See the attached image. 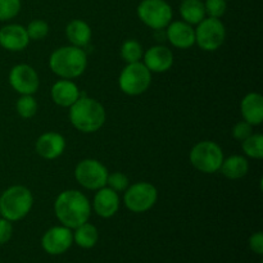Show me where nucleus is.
Wrapping results in <instances>:
<instances>
[{
    "label": "nucleus",
    "instance_id": "nucleus-22",
    "mask_svg": "<svg viewBox=\"0 0 263 263\" xmlns=\"http://www.w3.org/2000/svg\"><path fill=\"white\" fill-rule=\"evenodd\" d=\"M180 14L184 22L198 25L205 18L204 3L202 0H182L180 4Z\"/></svg>",
    "mask_w": 263,
    "mask_h": 263
},
{
    "label": "nucleus",
    "instance_id": "nucleus-21",
    "mask_svg": "<svg viewBox=\"0 0 263 263\" xmlns=\"http://www.w3.org/2000/svg\"><path fill=\"white\" fill-rule=\"evenodd\" d=\"M220 171L225 177L230 180L243 179L249 171V163L246 157L243 156H231L223 159L221 164Z\"/></svg>",
    "mask_w": 263,
    "mask_h": 263
},
{
    "label": "nucleus",
    "instance_id": "nucleus-28",
    "mask_svg": "<svg viewBox=\"0 0 263 263\" xmlns=\"http://www.w3.org/2000/svg\"><path fill=\"white\" fill-rule=\"evenodd\" d=\"M21 10V0H0V22L13 20Z\"/></svg>",
    "mask_w": 263,
    "mask_h": 263
},
{
    "label": "nucleus",
    "instance_id": "nucleus-6",
    "mask_svg": "<svg viewBox=\"0 0 263 263\" xmlns=\"http://www.w3.org/2000/svg\"><path fill=\"white\" fill-rule=\"evenodd\" d=\"M152 84V72L141 62L127 63L118 79L120 89L130 97L144 94Z\"/></svg>",
    "mask_w": 263,
    "mask_h": 263
},
{
    "label": "nucleus",
    "instance_id": "nucleus-32",
    "mask_svg": "<svg viewBox=\"0 0 263 263\" xmlns=\"http://www.w3.org/2000/svg\"><path fill=\"white\" fill-rule=\"evenodd\" d=\"M13 235L12 222L5 218H0V246L8 243Z\"/></svg>",
    "mask_w": 263,
    "mask_h": 263
},
{
    "label": "nucleus",
    "instance_id": "nucleus-8",
    "mask_svg": "<svg viewBox=\"0 0 263 263\" xmlns=\"http://www.w3.org/2000/svg\"><path fill=\"white\" fill-rule=\"evenodd\" d=\"M225 39L226 28L220 18H204L195 28V44L204 51H215L220 49Z\"/></svg>",
    "mask_w": 263,
    "mask_h": 263
},
{
    "label": "nucleus",
    "instance_id": "nucleus-14",
    "mask_svg": "<svg viewBox=\"0 0 263 263\" xmlns=\"http://www.w3.org/2000/svg\"><path fill=\"white\" fill-rule=\"evenodd\" d=\"M30 37L26 27L21 25H7L0 28V46L9 51H21L27 48Z\"/></svg>",
    "mask_w": 263,
    "mask_h": 263
},
{
    "label": "nucleus",
    "instance_id": "nucleus-15",
    "mask_svg": "<svg viewBox=\"0 0 263 263\" xmlns=\"http://www.w3.org/2000/svg\"><path fill=\"white\" fill-rule=\"evenodd\" d=\"M166 36L171 45L177 49H189L195 44V30L184 21L170 23L166 27Z\"/></svg>",
    "mask_w": 263,
    "mask_h": 263
},
{
    "label": "nucleus",
    "instance_id": "nucleus-1",
    "mask_svg": "<svg viewBox=\"0 0 263 263\" xmlns=\"http://www.w3.org/2000/svg\"><path fill=\"white\" fill-rule=\"evenodd\" d=\"M54 213L63 226L76 229L87 222L91 215V203L79 190H64L57 197Z\"/></svg>",
    "mask_w": 263,
    "mask_h": 263
},
{
    "label": "nucleus",
    "instance_id": "nucleus-16",
    "mask_svg": "<svg viewBox=\"0 0 263 263\" xmlns=\"http://www.w3.org/2000/svg\"><path fill=\"white\" fill-rule=\"evenodd\" d=\"M36 153L44 159H55L66 149V139L58 133H45L36 140Z\"/></svg>",
    "mask_w": 263,
    "mask_h": 263
},
{
    "label": "nucleus",
    "instance_id": "nucleus-19",
    "mask_svg": "<svg viewBox=\"0 0 263 263\" xmlns=\"http://www.w3.org/2000/svg\"><path fill=\"white\" fill-rule=\"evenodd\" d=\"M244 121L252 126H259L263 121V98L258 92H249L240 103Z\"/></svg>",
    "mask_w": 263,
    "mask_h": 263
},
{
    "label": "nucleus",
    "instance_id": "nucleus-17",
    "mask_svg": "<svg viewBox=\"0 0 263 263\" xmlns=\"http://www.w3.org/2000/svg\"><path fill=\"white\" fill-rule=\"evenodd\" d=\"M92 208L95 213L103 218H110L120 210V197L118 193L109 189L108 186L97 190L94 200H92Z\"/></svg>",
    "mask_w": 263,
    "mask_h": 263
},
{
    "label": "nucleus",
    "instance_id": "nucleus-11",
    "mask_svg": "<svg viewBox=\"0 0 263 263\" xmlns=\"http://www.w3.org/2000/svg\"><path fill=\"white\" fill-rule=\"evenodd\" d=\"M9 84L18 94L33 95L40 86V79L31 66L17 64L9 72Z\"/></svg>",
    "mask_w": 263,
    "mask_h": 263
},
{
    "label": "nucleus",
    "instance_id": "nucleus-9",
    "mask_svg": "<svg viewBox=\"0 0 263 263\" xmlns=\"http://www.w3.org/2000/svg\"><path fill=\"white\" fill-rule=\"evenodd\" d=\"M141 22L153 30H163L172 21V8L164 0H143L138 7Z\"/></svg>",
    "mask_w": 263,
    "mask_h": 263
},
{
    "label": "nucleus",
    "instance_id": "nucleus-10",
    "mask_svg": "<svg viewBox=\"0 0 263 263\" xmlns=\"http://www.w3.org/2000/svg\"><path fill=\"white\" fill-rule=\"evenodd\" d=\"M108 170L102 162L87 158L79 162L74 168V179L81 186L87 190H99L105 186Z\"/></svg>",
    "mask_w": 263,
    "mask_h": 263
},
{
    "label": "nucleus",
    "instance_id": "nucleus-5",
    "mask_svg": "<svg viewBox=\"0 0 263 263\" xmlns=\"http://www.w3.org/2000/svg\"><path fill=\"white\" fill-rule=\"evenodd\" d=\"M190 163L203 174H215L220 171L223 159V152L215 141L204 140L195 144L190 152Z\"/></svg>",
    "mask_w": 263,
    "mask_h": 263
},
{
    "label": "nucleus",
    "instance_id": "nucleus-3",
    "mask_svg": "<svg viewBox=\"0 0 263 263\" xmlns=\"http://www.w3.org/2000/svg\"><path fill=\"white\" fill-rule=\"evenodd\" d=\"M50 69L64 80L77 79L87 67V55L79 46H62L51 53L49 58Z\"/></svg>",
    "mask_w": 263,
    "mask_h": 263
},
{
    "label": "nucleus",
    "instance_id": "nucleus-24",
    "mask_svg": "<svg viewBox=\"0 0 263 263\" xmlns=\"http://www.w3.org/2000/svg\"><path fill=\"white\" fill-rule=\"evenodd\" d=\"M241 149L246 156L253 159H261L263 157V136L261 134H252L241 141Z\"/></svg>",
    "mask_w": 263,
    "mask_h": 263
},
{
    "label": "nucleus",
    "instance_id": "nucleus-12",
    "mask_svg": "<svg viewBox=\"0 0 263 263\" xmlns=\"http://www.w3.org/2000/svg\"><path fill=\"white\" fill-rule=\"evenodd\" d=\"M73 243V233L66 226H54L44 234L41 239L43 249L48 254L58 256L68 251Z\"/></svg>",
    "mask_w": 263,
    "mask_h": 263
},
{
    "label": "nucleus",
    "instance_id": "nucleus-7",
    "mask_svg": "<svg viewBox=\"0 0 263 263\" xmlns=\"http://www.w3.org/2000/svg\"><path fill=\"white\" fill-rule=\"evenodd\" d=\"M158 199V192L151 182L140 181L128 185L123 195L126 208L134 213H143L153 208Z\"/></svg>",
    "mask_w": 263,
    "mask_h": 263
},
{
    "label": "nucleus",
    "instance_id": "nucleus-18",
    "mask_svg": "<svg viewBox=\"0 0 263 263\" xmlns=\"http://www.w3.org/2000/svg\"><path fill=\"white\" fill-rule=\"evenodd\" d=\"M80 97L79 86L71 80H59L51 87V99L59 107L69 108Z\"/></svg>",
    "mask_w": 263,
    "mask_h": 263
},
{
    "label": "nucleus",
    "instance_id": "nucleus-26",
    "mask_svg": "<svg viewBox=\"0 0 263 263\" xmlns=\"http://www.w3.org/2000/svg\"><path fill=\"white\" fill-rule=\"evenodd\" d=\"M15 109L21 117L28 120L37 113V103L32 95H21L15 104Z\"/></svg>",
    "mask_w": 263,
    "mask_h": 263
},
{
    "label": "nucleus",
    "instance_id": "nucleus-27",
    "mask_svg": "<svg viewBox=\"0 0 263 263\" xmlns=\"http://www.w3.org/2000/svg\"><path fill=\"white\" fill-rule=\"evenodd\" d=\"M30 40H43L49 33V25L43 20H33L26 27Z\"/></svg>",
    "mask_w": 263,
    "mask_h": 263
},
{
    "label": "nucleus",
    "instance_id": "nucleus-4",
    "mask_svg": "<svg viewBox=\"0 0 263 263\" xmlns=\"http://www.w3.org/2000/svg\"><path fill=\"white\" fill-rule=\"evenodd\" d=\"M32 205V193L23 185H13L0 195V215L10 222L25 218Z\"/></svg>",
    "mask_w": 263,
    "mask_h": 263
},
{
    "label": "nucleus",
    "instance_id": "nucleus-23",
    "mask_svg": "<svg viewBox=\"0 0 263 263\" xmlns=\"http://www.w3.org/2000/svg\"><path fill=\"white\" fill-rule=\"evenodd\" d=\"M99 240V231L92 223L85 222L74 229L73 241L84 249H90L97 246Z\"/></svg>",
    "mask_w": 263,
    "mask_h": 263
},
{
    "label": "nucleus",
    "instance_id": "nucleus-30",
    "mask_svg": "<svg viewBox=\"0 0 263 263\" xmlns=\"http://www.w3.org/2000/svg\"><path fill=\"white\" fill-rule=\"evenodd\" d=\"M205 15L212 18H221L226 12V0H207L204 3Z\"/></svg>",
    "mask_w": 263,
    "mask_h": 263
},
{
    "label": "nucleus",
    "instance_id": "nucleus-29",
    "mask_svg": "<svg viewBox=\"0 0 263 263\" xmlns=\"http://www.w3.org/2000/svg\"><path fill=\"white\" fill-rule=\"evenodd\" d=\"M130 182H128V177L126 176L122 172H112V174H108L107 177V184L105 186H108L109 189L115 190L116 193L125 192L128 187Z\"/></svg>",
    "mask_w": 263,
    "mask_h": 263
},
{
    "label": "nucleus",
    "instance_id": "nucleus-13",
    "mask_svg": "<svg viewBox=\"0 0 263 263\" xmlns=\"http://www.w3.org/2000/svg\"><path fill=\"white\" fill-rule=\"evenodd\" d=\"M144 64L151 72L163 73L174 64V53L163 45H154L144 53Z\"/></svg>",
    "mask_w": 263,
    "mask_h": 263
},
{
    "label": "nucleus",
    "instance_id": "nucleus-33",
    "mask_svg": "<svg viewBox=\"0 0 263 263\" xmlns=\"http://www.w3.org/2000/svg\"><path fill=\"white\" fill-rule=\"evenodd\" d=\"M249 247H251L252 251L257 254H263V234L261 231L253 234V235L249 238Z\"/></svg>",
    "mask_w": 263,
    "mask_h": 263
},
{
    "label": "nucleus",
    "instance_id": "nucleus-31",
    "mask_svg": "<svg viewBox=\"0 0 263 263\" xmlns=\"http://www.w3.org/2000/svg\"><path fill=\"white\" fill-rule=\"evenodd\" d=\"M252 128H253V126H252L251 123H248L247 121H240V122H238L234 126L231 134H233V136L236 140L243 141L246 140L248 136H251L252 134H253Z\"/></svg>",
    "mask_w": 263,
    "mask_h": 263
},
{
    "label": "nucleus",
    "instance_id": "nucleus-2",
    "mask_svg": "<svg viewBox=\"0 0 263 263\" xmlns=\"http://www.w3.org/2000/svg\"><path fill=\"white\" fill-rule=\"evenodd\" d=\"M105 109L97 99L80 97L69 107V121L76 130L84 134L97 133L105 122Z\"/></svg>",
    "mask_w": 263,
    "mask_h": 263
},
{
    "label": "nucleus",
    "instance_id": "nucleus-20",
    "mask_svg": "<svg viewBox=\"0 0 263 263\" xmlns=\"http://www.w3.org/2000/svg\"><path fill=\"white\" fill-rule=\"evenodd\" d=\"M66 35L73 46H86L91 40V28L85 21L73 20L67 25Z\"/></svg>",
    "mask_w": 263,
    "mask_h": 263
},
{
    "label": "nucleus",
    "instance_id": "nucleus-25",
    "mask_svg": "<svg viewBox=\"0 0 263 263\" xmlns=\"http://www.w3.org/2000/svg\"><path fill=\"white\" fill-rule=\"evenodd\" d=\"M143 46L136 40H126L121 46V57L126 63H136L143 58Z\"/></svg>",
    "mask_w": 263,
    "mask_h": 263
}]
</instances>
